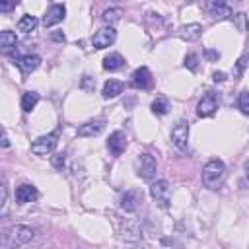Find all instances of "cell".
<instances>
[{
	"label": "cell",
	"mask_w": 249,
	"mask_h": 249,
	"mask_svg": "<svg viewBox=\"0 0 249 249\" xmlns=\"http://www.w3.org/2000/svg\"><path fill=\"white\" fill-rule=\"evenodd\" d=\"M2 146H4V148H8V146H10V140H8V134H6V132L2 134Z\"/></svg>",
	"instance_id": "obj_35"
},
{
	"label": "cell",
	"mask_w": 249,
	"mask_h": 249,
	"mask_svg": "<svg viewBox=\"0 0 249 249\" xmlns=\"http://www.w3.org/2000/svg\"><path fill=\"white\" fill-rule=\"evenodd\" d=\"M101 130H103V121H89L78 126V136L89 138V136H97Z\"/></svg>",
	"instance_id": "obj_16"
},
{
	"label": "cell",
	"mask_w": 249,
	"mask_h": 249,
	"mask_svg": "<svg viewBox=\"0 0 249 249\" xmlns=\"http://www.w3.org/2000/svg\"><path fill=\"white\" fill-rule=\"evenodd\" d=\"M64 16H66V8H64L62 4H53V6L47 10V14L43 16V25H45V27H53V25L60 23V21L64 19Z\"/></svg>",
	"instance_id": "obj_9"
},
{
	"label": "cell",
	"mask_w": 249,
	"mask_h": 249,
	"mask_svg": "<svg viewBox=\"0 0 249 249\" xmlns=\"http://www.w3.org/2000/svg\"><path fill=\"white\" fill-rule=\"evenodd\" d=\"M206 56H208V58H218V56H220V53H218V51H210V49H208V51H206Z\"/></svg>",
	"instance_id": "obj_33"
},
{
	"label": "cell",
	"mask_w": 249,
	"mask_h": 249,
	"mask_svg": "<svg viewBox=\"0 0 249 249\" xmlns=\"http://www.w3.org/2000/svg\"><path fill=\"white\" fill-rule=\"evenodd\" d=\"M237 105H239V111H241L243 115H249V91H241V93H239Z\"/></svg>",
	"instance_id": "obj_26"
},
{
	"label": "cell",
	"mask_w": 249,
	"mask_h": 249,
	"mask_svg": "<svg viewBox=\"0 0 249 249\" xmlns=\"http://www.w3.org/2000/svg\"><path fill=\"white\" fill-rule=\"evenodd\" d=\"M185 66H187L189 70H196V68H198V56H196L195 53H189V54L185 56Z\"/></svg>",
	"instance_id": "obj_28"
},
{
	"label": "cell",
	"mask_w": 249,
	"mask_h": 249,
	"mask_svg": "<svg viewBox=\"0 0 249 249\" xmlns=\"http://www.w3.org/2000/svg\"><path fill=\"white\" fill-rule=\"evenodd\" d=\"M35 198H37V189L33 185L23 183V185H19L16 189V202L18 204H27V202H31Z\"/></svg>",
	"instance_id": "obj_13"
},
{
	"label": "cell",
	"mask_w": 249,
	"mask_h": 249,
	"mask_svg": "<svg viewBox=\"0 0 249 249\" xmlns=\"http://www.w3.org/2000/svg\"><path fill=\"white\" fill-rule=\"evenodd\" d=\"M53 165H54V167H62V165H64V156H62V154L54 156V158H53Z\"/></svg>",
	"instance_id": "obj_31"
},
{
	"label": "cell",
	"mask_w": 249,
	"mask_h": 249,
	"mask_svg": "<svg viewBox=\"0 0 249 249\" xmlns=\"http://www.w3.org/2000/svg\"><path fill=\"white\" fill-rule=\"evenodd\" d=\"M171 144L179 152L187 150V144H189V123L185 119H179L173 124V128H171Z\"/></svg>",
	"instance_id": "obj_4"
},
{
	"label": "cell",
	"mask_w": 249,
	"mask_h": 249,
	"mask_svg": "<svg viewBox=\"0 0 249 249\" xmlns=\"http://www.w3.org/2000/svg\"><path fill=\"white\" fill-rule=\"evenodd\" d=\"M224 177H226V165H224L222 160L214 158V160L204 163V167H202V185L204 187L218 189L222 185Z\"/></svg>",
	"instance_id": "obj_1"
},
{
	"label": "cell",
	"mask_w": 249,
	"mask_h": 249,
	"mask_svg": "<svg viewBox=\"0 0 249 249\" xmlns=\"http://www.w3.org/2000/svg\"><path fill=\"white\" fill-rule=\"evenodd\" d=\"M80 86H82V89H84V91L93 93V89H95V80H93L91 76H84V78H82V82H80Z\"/></svg>",
	"instance_id": "obj_27"
},
{
	"label": "cell",
	"mask_w": 249,
	"mask_h": 249,
	"mask_svg": "<svg viewBox=\"0 0 249 249\" xmlns=\"http://www.w3.org/2000/svg\"><path fill=\"white\" fill-rule=\"evenodd\" d=\"M156 167H158V165H156V160H154V156H150V154H140V156L136 158V161H134L136 175H138L140 179H146V181L154 179Z\"/></svg>",
	"instance_id": "obj_5"
},
{
	"label": "cell",
	"mask_w": 249,
	"mask_h": 249,
	"mask_svg": "<svg viewBox=\"0 0 249 249\" xmlns=\"http://www.w3.org/2000/svg\"><path fill=\"white\" fill-rule=\"evenodd\" d=\"M123 16H124V12H123L121 8H109V10H105V12L101 14V19L111 25V23H117Z\"/></svg>",
	"instance_id": "obj_23"
},
{
	"label": "cell",
	"mask_w": 249,
	"mask_h": 249,
	"mask_svg": "<svg viewBox=\"0 0 249 249\" xmlns=\"http://www.w3.org/2000/svg\"><path fill=\"white\" fill-rule=\"evenodd\" d=\"M18 2L19 0H0V10L2 12H10V10H14L18 6Z\"/></svg>",
	"instance_id": "obj_30"
},
{
	"label": "cell",
	"mask_w": 249,
	"mask_h": 249,
	"mask_svg": "<svg viewBox=\"0 0 249 249\" xmlns=\"http://www.w3.org/2000/svg\"><path fill=\"white\" fill-rule=\"evenodd\" d=\"M6 237H10V243H12V245H25V243H29V241L35 237V231H33V228H29V226L16 224V226H12V228L8 230Z\"/></svg>",
	"instance_id": "obj_6"
},
{
	"label": "cell",
	"mask_w": 249,
	"mask_h": 249,
	"mask_svg": "<svg viewBox=\"0 0 249 249\" xmlns=\"http://www.w3.org/2000/svg\"><path fill=\"white\" fill-rule=\"evenodd\" d=\"M245 64H247V56H241V58L237 60V64H235V70H233V76H235V78L241 76V72L245 70Z\"/></svg>",
	"instance_id": "obj_29"
},
{
	"label": "cell",
	"mask_w": 249,
	"mask_h": 249,
	"mask_svg": "<svg viewBox=\"0 0 249 249\" xmlns=\"http://www.w3.org/2000/svg\"><path fill=\"white\" fill-rule=\"evenodd\" d=\"M107 148L111 150L113 156L123 154L124 148H126V134H124L123 130H115V132L109 136V140H107Z\"/></svg>",
	"instance_id": "obj_11"
},
{
	"label": "cell",
	"mask_w": 249,
	"mask_h": 249,
	"mask_svg": "<svg viewBox=\"0 0 249 249\" xmlns=\"http://www.w3.org/2000/svg\"><path fill=\"white\" fill-rule=\"evenodd\" d=\"M56 142H58V134H56V132L43 134V136H39V138L33 140V144H31V152H33L35 156H49V154L54 152Z\"/></svg>",
	"instance_id": "obj_3"
},
{
	"label": "cell",
	"mask_w": 249,
	"mask_h": 249,
	"mask_svg": "<svg viewBox=\"0 0 249 249\" xmlns=\"http://www.w3.org/2000/svg\"><path fill=\"white\" fill-rule=\"evenodd\" d=\"M218 109V97L214 93H206L202 95V99L196 105V115L198 117H212Z\"/></svg>",
	"instance_id": "obj_8"
},
{
	"label": "cell",
	"mask_w": 249,
	"mask_h": 249,
	"mask_svg": "<svg viewBox=\"0 0 249 249\" xmlns=\"http://www.w3.org/2000/svg\"><path fill=\"white\" fill-rule=\"evenodd\" d=\"M169 111V101H167V97H163V95H158L154 101H152V113L154 115H165Z\"/></svg>",
	"instance_id": "obj_22"
},
{
	"label": "cell",
	"mask_w": 249,
	"mask_h": 249,
	"mask_svg": "<svg viewBox=\"0 0 249 249\" xmlns=\"http://www.w3.org/2000/svg\"><path fill=\"white\" fill-rule=\"evenodd\" d=\"M123 64H124V58H123L119 53H111V54H107V56L103 58V68L109 70V72L119 70Z\"/></svg>",
	"instance_id": "obj_19"
},
{
	"label": "cell",
	"mask_w": 249,
	"mask_h": 249,
	"mask_svg": "<svg viewBox=\"0 0 249 249\" xmlns=\"http://www.w3.org/2000/svg\"><path fill=\"white\" fill-rule=\"evenodd\" d=\"M16 64L19 66L21 72L29 74V72H33V70L39 68V64H41V56H39V54H23V56H19V58L16 60Z\"/></svg>",
	"instance_id": "obj_14"
},
{
	"label": "cell",
	"mask_w": 249,
	"mask_h": 249,
	"mask_svg": "<svg viewBox=\"0 0 249 249\" xmlns=\"http://www.w3.org/2000/svg\"><path fill=\"white\" fill-rule=\"evenodd\" d=\"M200 35H202V25L200 23H187V25H181L179 27V37L185 39V41H189V43L196 41Z\"/></svg>",
	"instance_id": "obj_15"
},
{
	"label": "cell",
	"mask_w": 249,
	"mask_h": 249,
	"mask_svg": "<svg viewBox=\"0 0 249 249\" xmlns=\"http://www.w3.org/2000/svg\"><path fill=\"white\" fill-rule=\"evenodd\" d=\"M123 237H126V239H140L142 237V230L138 226H134V224H126L124 231H123Z\"/></svg>",
	"instance_id": "obj_25"
},
{
	"label": "cell",
	"mask_w": 249,
	"mask_h": 249,
	"mask_svg": "<svg viewBox=\"0 0 249 249\" xmlns=\"http://www.w3.org/2000/svg\"><path fill=\"white\" fill-rule=\"evenodd\" d=\"M208 12H210V16L214 19H228V18H231V6L230 4H214V6L208 8Z\"/></svg>",
	"instance_id": "obj_18"
},
{
	"label": "cell",
	"mask_w": 249,
	"mask_h": 249,
	"mask_svg": "<svg viewBox=\"0 0 249 249\" xmlns=\"http://www.w3.org/2000/svg\"><path fill=\"white\" fill-rule=\"evenodd\" d=\"M16 43H18V37L14 31H2L0 33V49L4 53H10L16 47Z\"/></svg>",
	"instance_id": "obj_20"
},
{
	"label": "cell",
	"mask_w": 249,
	"mask_h": 249,
	"mask_svg": "<svg viewBox=\"0 0 249 249\" xmlns=\"http://www.w3.org/2000/svg\"><path fill=\"white\" fill-rule=\"evenodd\" d=\"M212 78H214V82H224V80H226V74H224V72H218V70H216V72L212 74Z\"/></svg>",
	"instance_id": "obj_32"
},
{
	"label": "cell",
	"mask_w": 249,
	"mask_h": 249,
	"mask_svg": "<svg viewBox=\"0 0 249 249\" xmlns=\"http://www.w3.org/2000/svg\"><path fill=\"white\" fill-rule=\"evenodd\" d=\"M130 84H132L134 88H138V89H146V88L152 84V74H150V70H148L146 66L136 68V70L132 72V76H130Z\"/></svg>",
	"instance_id": "obj_10"
},
{
	"label": "cell",
	"mask_w": 249,
	"mask_h": 249,
	"mask_svg": "<svg viewBox=\"0 0 249 249\" xmlns=\"http://www.w3.org/2000/svg\"><path fill=\"white\" fill-rule=\"evenodd\" d=\"M115 39H117V31L109 25V27H103V29H99L95 35H93V39H91V45H93V49H97V51H101V49H107V47H111L113 43H115Z\"/></svg>",
	"instance_id": "obj_7"
},
{
	"label": "cell",
	"mask_w": 249,
	"mask_h": 249,
	"mask_svg": "<svg viewBox=\"0 0 249 249\" xmlns=\"http://www.w3.org/2000/svg\"><path fill=\"white\" fill-rule=\"evenodd\" d=\"M39 103V93L37 91H25L21 95V109L25 113H29L31 109H35V105Z\"/></svg>",
	"instance_id": "obj_21"
},
{
	"label": "cell",
	"mask_w": 249,
	"mask_h": 249,
	"mask_svg": "<svg viewBox=\"0 0 249 249\" xmlns=\"http://www.w3.org/2000/svg\"><path fill=\"white\" fill-rule=\"evenodd\" d=\"M245 177H247V179H249V161H247V163H245Z\"/></svg>",
	"instance_id": "obj_36"
},
{
	"label": "cell",
	"mask_w": 249,
	"mask_h": 249,
	"mask_svg": "<svg viewBox=\"0 0 249 249\" xmlns=\"http://www.w3.org/2000/svg\"><path fill=\"white\" fill-rule=\"evenodd\" d=\"M37 18L35 16H23L19 21H18V29L23 31V33H31L35 27H37Z\"/></svg>",
	"instance_id": "obj_24"
},
{
	"label": "cell",
	"mask_w": 249,
	"mask_h": 249,
	"mask_svg": "<svg viewBox=\"0 0 249 249\" xmlns=\"http://www.w3.org/2000/svg\"><path fill=\"white\" fill-rule=\"evenodd\" d=\"M0 204L2 206L6 204V183H2V198H0Z\"/></svg>",
	"instance_id": "obj_34"
},
{
	"label": "cell",
	"mask_w": 249,
	"mask_h": 249,
	"mask_svg": "<svg viewBox=\"0 0 249 249\" xmlns=\"http://www.w3.org/2000/svg\"><path fill=\"white\" fill-rule=\"evenodd\" d=\"M123 82H119V80H107L105 84H103V97L105 99H111V97H117L119 93H123Z\"/></svg>",
	"instance_id": "obj_17"
},
{
	"label": "cell",
	"mask_w": 249,
	"mask_h": 249,
	"mask_svg": "<svg viewBox=\"0 0 249 249\" xmlns=\"http://www.w3.org/2000/svg\"><path fill=\"white\" fill-rule=\"evenodd\" d=\"M150 196L156 200L158 206L167 208V206H169V200H171V185H169L165 179L154 181V183L150 185Z\"/></svg>",
	"instance_id": "obj_2"
},
{
	"label": "cell",
	"mask_w": 249,
	"mask_h": 249,
	"mask_svg": "<svg viewBox=\"0 0 249 249\" xmlns=\"http://www.w3.org/2000/svg\"><path fill=\"white\" fill-rule=\"evenodd\" d=\"M142 200V193L138 191H124L121 196V208L124 212H134L138 208V202Z\"/></svg>",
	"instance_id": "obj_12"
}]
</instances>
